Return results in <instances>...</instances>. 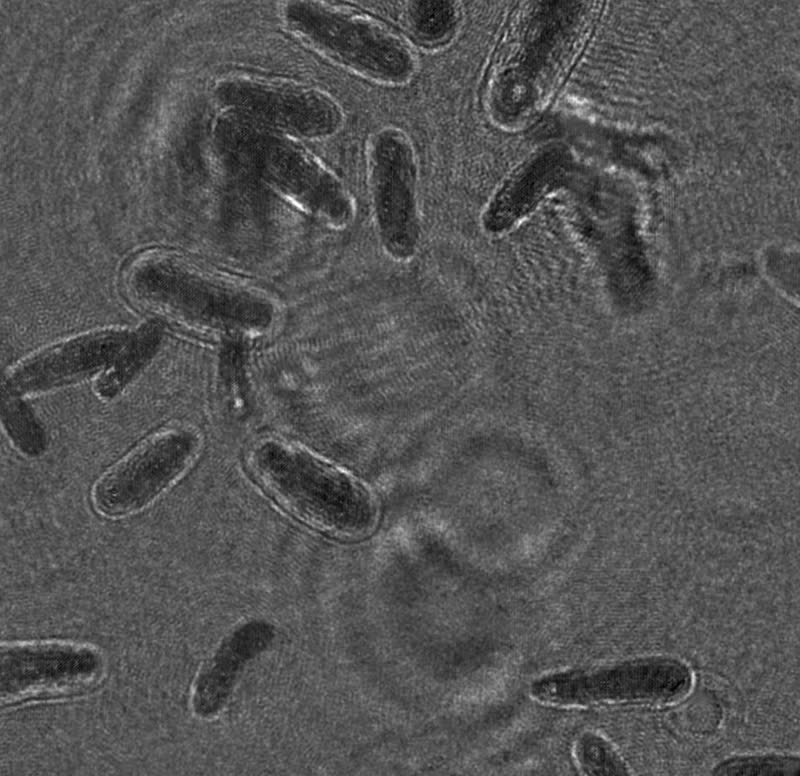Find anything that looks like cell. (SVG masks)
Here are the masks:
<instances>
[{
    "label": "cell",
    "mask_w": 800,
    "mask_h": 776,
    "mask_svg": "<svg viewBox=\"0 0 800 776\" xmlns=\"http://www.w3.org/2000/svg\"><path fill=\"white\" fill-rule=\"evenodd\" d=\"M254 480L282 509L303 523L341 539H359L375 528L374 496L348 473L279 439H263L247 454Z\"/></svg>",
    "instance_id": "obj_1"
},
{
    "label": "cell",
    "mask_w": 800,
    "mask_h": 776,
    "mask_svg": "<svg viewBox=\"0 0 800 776\" xmlns=\"http://www.w3.org/2000/svg\"><path fill=\"white\" fill-rule=\"evenodd\" d=\"M220 138L235 164L336 223L349 218V198L337 178L282 132L243 116L224 121Z\"/></svg>",
    "instance_id": "obj_2"
},
{
    "label": "cell",
    "mask_w": 800,
    "mask_h": 776,
    "mask_svg": "<svg viewBox=\"0 0 800 776\" xmlns=\"http://www.w3.org/2000/svg\"><path fill=\"white\" fill-rule=\"evenodd\" d=\"M290 28L329 57L357 72L397 81L412 69L404 44L362 15L316 2H291L284 9Z\"/></svg>",
    "instance_id": "obj_3"
},
{
    "label": "cell",
    "mask_w": 800,
    "mask_h": 776,
    "mask_svg": "<svg viewBox=\"0 0 800 776\" xmlns=\"http://www.w3.org/2000/svg\"><path fill=\"white\" fill-rule=\"evenodd\" d=\"M199 448L200 438L192 430L154 435L98 480L92 494L95 507L109 516L143 508L190 466Z\"/></svg>",
    "instance_id": "obj_4"
},
{
    "label": "cell",
    "mask_w": 800,
    "mask_h": 776,
    "mask_svg": "<svg viewBox=\"0 0 800 776\" xmlns=\"http://www.w3.org/2000/svg\"><path fill=\"white\" fill-rule=\"evenodd\" d=\"M687 667L677 661L649 658L626 661L592 672L554 675L535 683L534 697L553 704L670 699L690 685Z\"/></svg>",
    "instance_id": "obj_5"
},
{
    "label": "cell",
    "mask_w": 800,
    "mask_h": 776,
    "mask_svg": "<svg viewBox=\"0 0 800 776\" xmlns=\"http://www.w3.org/2000/svg\"><path fill=\"white\" fill-rule=\"evenodd\" d=\"M92 648L64 642L2 646L1 698L8 703L81 691L101 672Z\"/></svg>",
    "instance_id": "obj_6"
},
{
    "label": "cell",
    "mask_w": 800,
    "mask_h": 776,
    "mask_svg": "<svg viewBox=\"0 0 800 776\" xmlns=\"http://www.w3.org/2000/svg\"><path fill=\"white\" fill-rule=\"evenodd\" d=\"M370 185L379 232L387 250L395 257L410 256L417 242L415 165L406 138L386 130L373 140Z\"/></svg>",
    "instance_id": "obj_7"
},
{
    "label": "cell",
    "mask_w": 800,
    "mask_h": 776,
    "mask_svg": "<svg viewBox=\"0 0 800 776\" xmlns=\"http://www.w3.org/2000/svg\"><path fill=\"white\" fill-rule=\"evenodd\" d=\"M222 94L237 115L282 133L321 138L334 133L342 121L337 104L310 88L238 80L227 84Z\"/></svg>",
    "instance_id": "obj_8"
},
{
    "label": "cell",
    "mask_w": 800,
    "mask_h": 776,
    "mask_svg": "<svg viewBox=\"0 0 800 776\" xmlns=\"http://www.w3.org/2000/svg\"><path fill=\"white\" fill-rule=\"evenodd\" d=\"M122 333H100L75 339L20 366L7 382L9 391L26 393L85 376L113 364L128 341Z\"/></svg>",
    "instance_id": "obj_9"
},
{
    "label": "cell",
    "mask_w": 800,
    "mask_h": 776,
    "mask_svg": "<svg viewBox=\"0 0 800 776\" xmlns=\"http://www.w3.org/2000/svg\"><path fill=\"white\" fill-rule=\"evenodd\" d=\"M561 156L549 148L525 162L494 198L485 217L487 228L503 230L527 213L556 182Z\"/></svg>",
    "instance_id": "obj_10"
},
{
    "label": "cell",
    "mask_w": 800,
    "mask_h": 776,
    "mask_svg": "<svg viewBox=\"0 0 800 776\" xmlns=\"http://www.w3.org/2000/svg\"><path fill=\"white\" fill-rule=\"evenodd\" d=\"M272 638L264 623H251L233 634L200 676L194 704L198 713L215 712L227 699L241 665L261 651Z\"/></svg>",
    "instance_id": "obj_11"
},
{
    "label": "cell",
    "mask_w": 800,
    "mask_h": 776,
    "mask_svg": "<svg viewBox=\"0 0 800 776\" xmlns=\"http://www.w3.org/2000/svg\"><path fill=\"white\" fill-rule=\"evenodd\" d=\"M158 340L159 328L154 325L144 327L129 338L110 371L99 381V392L104 396L118 392L149 358Z\"/></svg>",
    "instance_id": "obj_12"
},
{
    "label": "cell",
    "mask_w": 800,
    "mask_h": 776,
    "mask_svg": "<svg viewBox=\"0 0 800 776\" xmlns=\"http://www.w3.org/2000/svg\"><path fill=\"white\" fill-rule=\"evenodd\" d=\"M799 758L782 755L736 757L719 764L714 775H798Z\"/></svg>",
    "instance_id": "obj_13"
},
{
    "label": "cell",
    "mask_w": 800,
    "mask_h": 776,
    "mask_svg": "<svg viewBox=\"0 0 800 776\" xmlns=\"http://www.w3.org/2000/svg\"><path fill=\"white\" fill-rule=\"evenodd\" d=\"M4 424L15 444L28 454H38L44 447L45 436L32 413L22 403H8Z\"/></svg>",
    "instance_id": "obj_14"
},
{
    "label": "cell",
    "mask_w": 800,
    "mask_h": 776,
    "mask_svg": "<svg viewBox=\"0 0 800 776\" xmlns=\"http://www.w3.org/2000/svg\"><path fill=\"white\" fill-rule=\"evenodd\" d=\"M577 757L583 769L590 774H626L624 764L614 750L599 737L585 736L577 746Z\"/></svg>",
    "instance_id": "obj_15"
},
{
    "label": "cell",
    "mask_w": 800,
    "mask_h": 776,
    "mask_svg": "<svg viewBox=\"0 0 800 776\" xmlns=\"http://www.w3.org/2000/svg\"><path fill=\"white\" fill-rule=\"evenodd\" d=\"M454 18L453 9L444 1L419 2L413 11L417 30L428 37L442 35Z\"/></svg>",
    "instance_id": "obj_16"
}]
</instances>
